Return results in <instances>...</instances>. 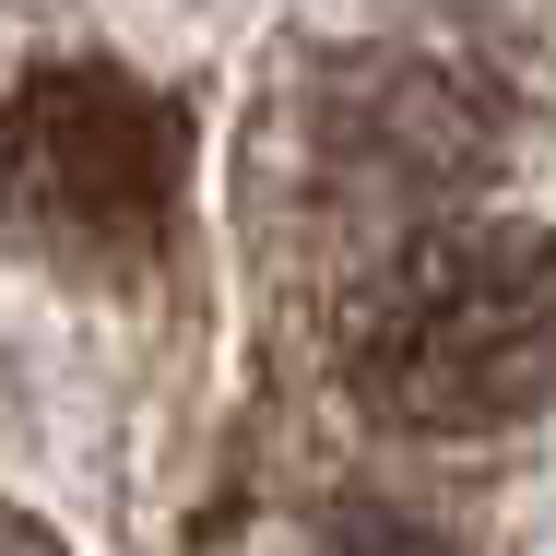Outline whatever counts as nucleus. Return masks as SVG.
<instances>
[{
    "mask_svg": "<svg viewBox=\"0 0 556 556\" xmlns=\"http://www.w3.org/2000/svg\"><path fill=\"white\" fill-rule=\"evenodd\" d=\"M343 379L379 427L485 439L556 391V237L509 214L427 225L343 320Z\"/></svg>",
    "mask_w": 556,
    "mask_h": 556,
    "instance_id": "obj_1",
    "label": "nucleus"
},
{
    "mask_svg": "<svg viewBox=\"0 0 556 556\" xmlns=\"http://www.w3.org/2000/svg\"><path fill=\"white\" fill-rule=\"evenodd\" d=\"M190 178V118L130 72H36L0 108V214L36 249L130 273L166 249Z\"/></svg>",
    "mask_w": 556,
    "mask_h": 556,
    "instance_id": "obj_2",
    "label": "nucleus"
},
{
    "mask_svg": "<svg viewBox=\"0 0 556 556\" xmlns=\"http://www.w3.org/2000/svg\"><path fill=\"white\" fill-rule=\"evenodd\" d=\"M320 556H462V545H450V533H427V521H403V509H343Z\"/></svg>",
    "mask_w": 556,
    "mask_h": 556,
    "instance_id": "obj_3",
    "label": "nucleus"
},
{
    "mask_svg": "<svg viewBox=\"0 0 556 556\" xmlns=\"http://www.w3.org/2000/svg\"><path fill=\"white\" fill-rule=\"evenodd\" d=\"M0 556H60V533H48V521H24V509H0Z\"/></svg>",
    "mask_w": 556,
    "mask_h": 556,
    "instance_id": "obj_4",
    "label": "nucleus"
}]
</instances>
